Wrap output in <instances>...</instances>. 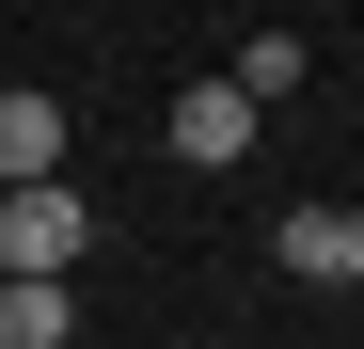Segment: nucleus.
Listing matches in <instances>:
<instances>
[{"label":"nucleus","mask_w":364,"mask_h":349,"mask_svg":"<svg viewBox=\"0 0 364 349\" xmlns=\"http://www.w3.org/2000/svg\"><path fill=\"white\" fill-rule=\"evenodd\" d=\"M95 254V207L64 174H32V191H0V270H80Z\"/></svg>","instance_id":"obj_1"},{"label":"nucleus","mask_w":364,"mask_h":349,"mask_svg":"<svg viewBox=\"0 0 364 349\" xmlns=\"http://www.w3.org/2000/svg\"><path fill=\"white\" fill-rule=\"evenodd\" d=\"M254 127H269V111H254V95H237V80H191V95H174V111H159V143H174V159H191V174H222V159H254Z\"/></svg>","instance_id":"obj_2"},{"label":"nucleus","mask_w":364,"mask_h":349,"mask_svg":"<svg viewBox=\"0 0 364 349\" xmlns=\"http://www.w3.org/2000/svg\"><path fill=\"white\" fill-rule=\"evenodd\" d=\"M0 349H80V286L64 270H0Z\"/></svg>","instance_id":"obj_3"},{"label":"nucleus","mask_w":364,"mask_h":349,"mask_svg":"<svg viewBox=\"0 0 364 349\" xmlns=\"http://www.w3.org/2000/svg\"><path fill=\"white\" fill-rule=\"evenodd\" d=\"M32 174H64V95H0V191H32Z\"/></svg>","instance_id":"obj_4"},{"label":"nucleus","mask_w":364,"mask_h":349,"mask_svg":"<svg viewBox=\"0 0 364 349\" xmlns=\"http://www.w3.org/2000/svg\"><path fill=\"white\" fill-rule=\"evenodd\" d=\"M222 80H237V95H254V111H285V95H301V32H254V48H237V64H222Z\"/></svg>","instance_id":"obj_5"},{"label":"nucleus","mask_w":364,"mask_h":349,"mask_svg":"<svg viewBox=\"0 0 364 349\" xmlns=\"http://www.w3.org/2000/svg\"><path fill=\"white\" fill-rule=\"evenodd\" d=\"M269 254H285V270H348V207H285Z\"/></svg>","instance_id":"obj_6"},{"label":"nucleus","mask_w":364,"mask_h":349,"mask_svg":"<svg viewBox=\"0 0 364 349\" xmlns=\"http://www.w3.org/2000/svg\"><path fill=\"white\" fill-rule=\"evenodd\" d=\"M348 286H364V207H348Z\"/></svg>","instance_id":"obj_7"}]
</instances>
